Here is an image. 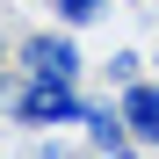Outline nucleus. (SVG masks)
<instances>
[{
    "label": "nucleus",
    "instance_id": "obj_1",
    "mask_svg": "<svg viewBox=\"0 0 159 159\" xmlns=\"http://www.w3.org/2000/svg\"><path fill=\"white\" fill-rule=\"evenodd\" d=\"M7 116H15L22 130H65V123H87V94H80V80L15 72V87H7Z\"/></svg>",
    "mask_w": 159,
    "mask_h": 159
},
{
    "label": "nucleus",
    "instance_id": "obj_2",
    "mask_svg": "<svg viewBox=\"0 0 159 159\" xmlns=\"http://www.w3.org/2000/svg\"><path fill=\"white\" fill-rule=\"evenodd\" d=\"M22 72H51V80H80V43L72 29H36V36H22Z\"/></svg>",
    "mask_w": 159,
    "mask_h": 159
},
{
    "label": "nucleus",
    "instance_id": "obj_3",
    "mask_svg": "<svg viewBox=\"0 0 159 159\" xmlns=\"http://www.w3.org/2000/svg\"><path fill=\"white\" fill-rule=\"evenodd\" d=\"M116 101H123L130 138H138L145 152H159V80H130V87H116Z\"/></svg>",
    "mask_w": 159,
    "mask_h": 159
},
{
    "label": "nucleus",
    "instance_id": "obj_4",
    "mask_svg": "<svg viewBox=\"0 0 159 159\" xmlns=\"http://www.w3.org/2000/svg\"><path fill=\"white\" fill-rule=\"evenodd\" d=\"M87 145L94 152H116V145H138L123 123V101H87Z\"/></svg>",
    "mask_w": 159,
    "mask_h": 159
},
{
    "label": "nucleus",
    "instance_id": "obj_5",
    "mask_svg": "<svg viewBox=\"0 0 159 159\" xmlns=\"http://www.w3.org/2000/svg\"><path fill=\"white\" fill-rule=\"evenodd\" d=\"M51 15H58L65 29H87V22H101V15H109V0H51Z\"/></svg>",
    "mask_w": 159,
    "mask_h": 159
},
{
    "label": "nucleus",
    "instance_id": "obj_6",
    "mask_svg": "<svg viewBox=\"0 0 159 159\" xmlns=\"http://www.w3.org/2000/svg\"><path fill=\"white\" fill-rule=\"evenodd\" d=\"M109 80H116V87H130V80H145V58H138V51H116V58H109Z\"/></svg>",
    "mask_w": 159,
    "mask_h": 159
},
{
    "label": "nucleus",
    "instance_id": "obj_7",
    "mask_svg": "<svg viewBox=\"0 0 159 159\" xmlns=\"http://www.w3.org/2000/svg\"><path fill=\"white\" fill-rule=\"evenodd\" d=\"M94 159H145V145H116V152H94Z\"/></svg>",
    "mask_w": 159,
    "mask_h": 159
},
{
    "label": "nucleus",
    "instance_id": "obj_8",
    "mask_svg": "<svg viewBox=\"0 0 159 159\" xmlns=\"http://www.w3.org/2000/svg\"><path fill=\"white\" fill-rule=\"evenodd\" d=\"M130 7H152V0H130Z\"/></svg>",
    "mask_w": 159,
    "mask_h": 159
},
{
    "label": "nucleus",
    "instance_id": "obj_9",
    "mask_svg": "<svg viewBox=\"0 0 159 159\" xmlns=\"http://www.w3.org/2000/svg\"><path fill=\"white\" fill-rule=\"evenodd\" d=\"M152 65H159V58H152Z\"/></svg>",
    "mask_w": 159,
    "mask_h": 159
}]
</instances>
